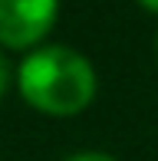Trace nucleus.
<instances>
[{
  "instance_id": "1",
  "label": "nucleus",
  "mask_w": 158,
  "mask_h": 161,
  "mask_svg": "<svg viewBox=\"0 0 158 161\" xmlns=\"http://www.w3.org/2000/svg\"><path fill=\"white\" fill-rule=\"evenodd\" d=\"M17 86L26 105L43 115L66 119L96 99V69L82 53L69 46H40L23 56Z\"/></svg>"
},
{
  "instance_id": "2",
  "label": "nucleus",
  "mask_w": 158,
  "mask_h": 161,
  "mask_svg": "<svg viewBox=\"0 0 158 161\" xmlns=\"http://www.w3.org/2000/svg\"><path fill=\"white\" fill-rule=\"evenodd\" d=\"M59 0H0V46L30 49L53 30Z\"/></svg>"
},
{
  "instance_id": "3",
  "label": "nucleus",
  "mask_w": 158,
  "mask_h": 161,
  "mask_svg": "<svg viewBox=\"0 0 158 161\" xmlns=\"http://www.w3.org/2000/svg\"><path fill=\"white\" fill-rule=\"evenodd\" d=\"M66 161H116V158L102 155V151H79V155H69Z\"/></svg>"
},
{
  "instance_id": "4",
  "label": "nucleus",
  "mask_w": 158,
  "mask_h": 161,
  "mask_svg": "<svg viewBox=\"0 0 158 161\" xmlns=\"http://www.w3.org/2000/svg\"><path fill=\"white\" fill-rule=\"evenodd\" d=\"M7 86H10V63L3 59V53H0V99H3Z\"/></svg>"
},
{
  "instance_id": "5",
  "label": "nucleus",
  "mask_w": 158,
  "mask_h": 161,
  "mask_svg": "<svg viewBox=\"0 0 158 161\" xmlns=\"http://www.w3.org/2000/svg\"><path fill=\"white\" fill-rule=\"evenodd\" d=\"M138 3H142V7H145V10H148V13H158V0H138Z\"/></svg>"
},
{
  "instance_id": "6",
  "label": "nucleus",
  "mask_w": 158,
  "mask_h": 161,
  "mask_svg": "<svg viewBox=\"0 0 158 161\" xmlns=\"http://www.w3.org/2000/svg\"><path fill=\"white\" fill-rule=\"evenodd\" d=\"M155 46H158V43H155Z\"/></svg>"
}]
</instances>
